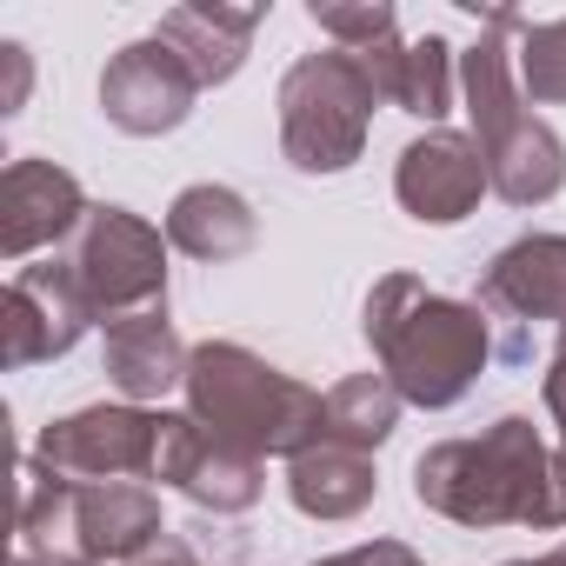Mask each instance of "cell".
<instances>
[{
    "mask_svg": "<svg viewBox=\"0 0 566 566\" xmlns=\"http://www.w3.org/2000/svg\"><path fill=\"white\" fill-rule=\"evenodd\" d=\"M154 453H160V413L120 400V407H81L54 420L28 460H41L74 486H107V480H154Z\"/></svg>",
    "mask_w": 566,
    "mask_h": 566,
    "instance_id": "obj_7",
    "label": "cell"
},
{
    "mask_svg": "<svg viewBox=\"0 0 566 566\" xmlns=\"http://www.w3.org/2000/svg\"><path fill=\"white\" fill-rule=\"evenodd\" d=\"M253 28H260V8H220V0H187V8H167L160 14V41L187 61V74L200 87H220L247 67V48H253Z\"/></svg>",
    "mask_w": 566,
    "mask_h": 566,
    "instance_id": "obj_15",
    "label": "cell"
},
{
    "mask_svg": "<svg viewBox=\"0 0 566 566\" xmlns=\"http://www.w3.org/2000/svg\"><path fill=\"white\" fill-rule=\"evenodd\" d=\"M553 347H566V327H559V340H553Z\"/></svg>",
    "mask_w": 566,
    "mask_h": 566,
    "instance_id": "obj_31",
    "label": "cell"
},
{
    "mask_svg": "<svg viewBox=\"0 0 566 566\" xmlns=\"http://www.w3.org/2000/svg\"><path fill=\"white\" fill-rule=\"evenodd\" d=\"M506 566H566V539H559V546H553L546 559H506Z\"/></svg>",
    "mask_w": 566,
    "mask_h": 566,
    "instance_id": "obj_28",
    "label": "cell"
},
{
    "mask_svg": "<svg viewBox=\"0 0 566 566\" xmlns=\"http://www.w3.org/2000/svg\"><path fill=\"white\" fill-rule=\"evenodd\" d=\"M367 347L380 354V374L400 387L407 407L447 413L473 394V380L493 360V327L473 301H447L413 273L374 280L367 314H360Z\"/></svg>",
    "mask_w": 566,
    "mask_h": 566,
    "instance_id": "obj_1",
    "label": "cell"
},
{
    "mask_svg": "<svg viewBox=\"0 0 566 566\" xmlns=\"http://www.w3.org/2000/svg\"><path fill=\"white\" fill-rule=\"evenodd\" d=\"M314 566H420V559H413V546H400V539H367V546L327 553V559H314Z\"/></svg>",
    "mask_w": 566,
    "mask_h": 566,
    "instance_id": "obj_23",
    "label": "cell"
},
{
    "mask_svg": "<svg viewBox=\"0 0 566 566\" xmlns=\"http://www.w3.org/2000/svg\"><path fill=\"white\" fill-rule=\"evenodd\" d=\"M127 566H200V559H193V546H187V539H174V533H167V539H154V546H147L140 559H127Z\"/></svg>",
    "mask_w": 566,
    "mask_h": 566,
    "instance_id": "obj_26",
    "label": "cell"
},
{
    "mask_svg": "<svg viewBox=\"0 0 566 566\" xmlns=\"http://www.w3.org/2000/svg\"><path fill=\"white\" fill-rule=\"evenodd\" d=\"M520 87L533 107H559L566 101V21H539L520 34Z\"/></svg>",
    "mask_w": 566,
    "mask_h": 566,
    "instance_id": "obj_21",
    "label": "cell"
},
{
    "mask_svg": "<svg viewBox=\"0 0 566 566\" xmlns=\"http://www.w3.org/2000/svg\"><path fill=\"white\" fill-rule=\"evenodd\" d=\"M539 400H546V420H553V427H559V440H566V347H553L546 380H539Z\"/></svg>",
    "mask_w": 566,
    "mask_h": 566,
    "instance_id": "obj_25",
    "label": "cell"
},
{
    "mask_svg": "<svg viewBox=\"0 0 566 566\" xmlns=\"http://www.w3.org/2000/svg\"><path fill=\"white\" fill-rule=\"evenodd\" d=\"M14 566H54V559H28V553H14Z\"/></svg>",
    "mask_w": 566,
    "mask_h": 566,
    "instance_id": "obj_29",
    "label": "cell"
},
{
    "mask_svg": "<svg viewBox=\"0 0 566 566\" xmlns=\"http://www.w3.org/2000/svg\"><path fill=\"white\" fill-rule=\"evenodd\" d=\"M280 154L301 174H347L367 154V127L380 107L374 74L360 67V54L334 48V54H301L280 74Z\"/></svg>",
    "mask_w": 566,
    "mask_h": 566,
    "instance_id": "obj_4",
    "label": "cell"
},
{
    "mask_svg": "<svg viewBox=\"0 0 566 566\" xmlns=\"http://www.w3.org/2000/svg\"><path fill=\"white\" fill-rule=\"evenodd\" d=\"M413 500L453 526H553V453L526 413H500L473 440H440L413 460Z\"/></svg>",
    "mask_w": 566,
    "mask_h": 566,
    "instance_id": "obj_2",
    "label": "cell"
},
{
    "mask_svg": "<svg viewBox=\"0 0 566 566\" xmlns=\"http://www.w3.org/2000/svg\"><path fill=\"white\" fill-rule=\"evenodd\" d=\"M94 327V307L81 301L74 273L61 260L48 266H21L8 280V307H0V334H8V347H0V360H8L14 374L21 367H41V360H61L81 347V334Z\"/></svg>",
    "mask_w": 566,
    "mask_h": 566,
    "instance_id": "obj_10",
    "label": "cell"
},
{
    "mask_svg": "<svg viewBox=\"0 0 566 566\" xmlns=\"http://www.w3.org/2000/svg\"><path fill=\"white\" fill-rule=\"evenodd\" d=\"M101 347H107V380L127 407H154L174 387H187L193 347H180L167 307H147V314H127V321L101 327Z\"/></svg>",
    "mask_w": 566,
    "mask_h": 566,
    "instance_id": "obj_13",
    "label": "cell"
},
{
    "mask_svg": "<svg viewBox=\"0 0 566 566\" xmlns=\"http://www.w3.org/2000/svg\"><path fill=\"white\" fill-rule=\"evenodd\" d=\"M193 101H200V81L160 34L127 41L101 74V114H107V127H120L134 140H160V134L187 127Z\"/></svg>",
    "mask_w": 566,
    "mask_h": 566,
    "instance_id": "obj_9",
    "label": "cell"
},
{
    "mask_svg": "<svg viewBox=\"0 0 566 566\" xmlns=\"http://www.w3.org/2000/svg\"><path fill=\"white\" fill-rule=\"evenodd\" d=\"M154 480L187 493L200 513H247L266 493V460L220 440L213 427H200L193 413H160V453H154Z\"/></svg>",
    "mask_w": 566,
    "mask_h": 566,
    "instance_id": "obj_8",
    "label": "cell"
},
{
    "mask_svg": "<svg viewBox=\"0 0 566 566\" xmlns=\"http://www.w3.org/2000/svg\"><path fill=\"white\" fill-rule=\"evenodd\" d=\"M187 413L200 427H213L220 440L260 453V460L266 453L301 460L327 433V394H314L307 380L266 367L240 340H200L193 347V360H187Z\"/></svg>",
    "mask_w": 566,
    "mask_h": 566,
    "instance_id": "obj_3",
    "label": "cell"
},
{
    "mask_svg": "<svg viewBox=\"0 0 566 566\" xmlns=\"http://www.w3.org/2000/svg\"><path fill=\"white\" fill-rule=\"evenodd\" d=\"M0 61H8V87H0V114H21V107H28V87H34V61H28V48H21V41H8V48H0Z\"/></svg>",
    "mask_w": 566,
    "mask_h": 566,
    "instance_id": "obj_24",
    "label": "cell"
},
{
    "mask_svg": "<svg viewBox=\"0 0 566 566\" xmlns=\"http://www.w3.org/2000/svg\"><path fill=\"white\" fill-rule=\"evenodd\" d=\"M154 539H167L160 526V500L140 480H107V486H74V559L94 566H127L140 559Z\"/></svg>",
    "mask_w": 566,
    "mask_h": 566,
    "instance_id": "obj_14",
    "label": "cell"
},
{
    "mask_svg": "<svg viewBox=\"0 0 566 566\" xmlns=\"http://www.w3.org/2000/svg\"><path fill=\"white\" fill-rule=\"evenodd\" d=\"M307 14H314V28L334 34L347 54H367V48H380V41L400 34V14L387 8V0H314Z\"/></svg>",
    "mask_w": 566,
    "mask_h": 566,
    "instance_id": "obj_22",
    "label": "cell"
},
{
    "mask_svg": "<svg viewBox=\"0 0 566 566\" xmlns=\"http://www.w3.org/2000/svg\"><path fill=\"white\" fill-rule=\"evenodd\" d=\"M486 187V160L473 147V134H453V127H427L420 140L400 147V167H394V200L420 220V227H460L473 207H480Z\"/></svg>",
    "mask_w": 566,
    "mask_h": 566,
    "instance_id": "obj_11",
    "label": "cell"
},
{
    "mask_svg": "<svg viewBox=\"0 0 566 566\" xmlns=\"http://www.w3.org/2000/svg\"><path fill=\"white\" fill-rule=\"evenodd\" d=\"M486 160V187L506 200V207H546L559 187H566V140L533 114L520 134H506L500 147L480 154Z\"/></svg>",
    "mask_w": 566,
    "mask_h": 566,
    "instance_id": "obj_19",
    "label": "cell"
},
{
    "mask_svg": "<svg viewBox=\"0 0 566 566\" xmlns=\"http://www.w3.org/2000/svg\"><path fill=\"white\" fill-rule=\"evenodd\" d=\"M553 526H566V440L553 453Z\"/></svg>",
    "mask_w": 566,
    "mask_h": 566,
    "instance_id": "obj_27",
    "label": "cell"
},
{
    "mask_svg": "<svg viewBox=\"0 0 566 566\" xmlns=\"http://www.w3.org/2000/svg\"><path fill=\"white\" fill-rule=\"evenodd\" d=\"M87 220V193L67 167L54 160H14L0 174V253L28 260L41 247L74 240V227Z\"/></svg>",
    "mask_w": 566,
    "mask_h": 566,
    "instance_id": "obj_12",
    "label": "cell"
},
{
    "mask_svg": "<svg viewBox=\"0 0 566 566\" xmlns=\"http://www.w3.org/2000/svg\"><path fill=\"white\" fill-rule=\"evenodd\" d=\"M360 67L374 74V87H380V101H394L400 114H413V120H427V127H440L447 120V107H453V48L440 41V34H427V41H380V48H367L360 54Z\"/></svg>",
    "mask_w": 566,
    "mask_h": 566,
    "instance_id": "obj_16",
    "label": "cell"
},
{
    "mask_svg": "<svg viewBox=\"0 0 566 566\" xmlns=\"http://www.w3.org/2000/svg\"><path fill=\"white\" fill-rule=\"evenodd\" d=\"M54 566H94V559H54Z\"/></svg>",
    "mask_w": 566,
    "mask_h": 566,
    "instance_id": "obj_30",
    "label": "cell"
},
{
    "mask_svg": "<svg viewBox=\"0 0 566 566\" xmlns=\"http://www.w3.org/2000/svg\"><path fill=\"white\" fill-rule=\"evenodd\" d=\"M61 266L74 273V287H81V301L94 307L101 327H114L127 314H147V307H167L160 227H147L127 207H87V220L74 227Z\"/></svg>",
    "mask_w": 566,
    "mask_h": 566,
    "instance_id": "obj_5",
    "label": "cell"
},
{
    "mask_svg": "<svg viewBox=\"0 0 566 566\" xmlns=\"http://www.w3.org/2000/svg\"><path fill=\"white\" fill-rule=\"evenodd\" d=\"M253 240H260V213L247 207V193H233L220 180L180 187L174 207H167V247H180L187 260L227 266V260L253 253Z\"/></svg>",
    "mask_w": 566,
    "mask_h": 566,
    "instance_id": "obj_17",
    "label": "cell"
},
{
    "mask_svg": "<svg viewBox=\"0 0 566 566\" xmlns=\"http://www.w3.org/2000/svg\"><path fill=\"white\" fill-rule=\"evenodd\" d=\"M473 307L493 327V354L506 367H526L533 327L539 321L566 327V233H526V240L500 247L480 273Z\"/></svg>",
    "mask_w": 566,
    "mask_h": 566,
    "instance_id": "obj_6",
    "label": "cell"
},
{
    "mask_svg": "<svg viewBox=\"0 0 566 566\" xmlns=\"http://www.w3.org/2000/svg\"><path fill=\"white\" fill-rule=\"evenodd\" d=\"M374 493H380L374 453H354L340 440H321L301 460H287V500L307 520H354V513L374 506Z\"/></svg>",
    "mask_w": 566,
    "mask_h": 566,
    "instance_id": "obj_18",
    "label": "cell"
},
{
    "mask_svg": "<svg viewBox=\"0 0 566 566\" xmlns=\"http://www.w3.org/2000/svg\"><path fill=\"white\" fill-rule=\"evenodd\" d=\"M400 387L387 380V374H347L334 394H327V433L321 440H340V447H354V453H374V447H387L394 440V427H400Z\"/></svg>",
    "mask_w": 566,
    "mask_h": 566,
    "instance_id": "obj_20",
    "label": "cell"
}]
</instances>
